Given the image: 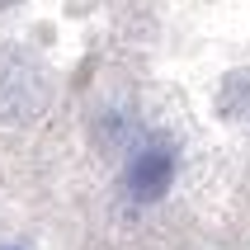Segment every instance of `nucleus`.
Wrapping results in <instances>:
<instances>
[{
  "label": "nucleus",
  "mask_w": 250,
  "mask_h": 250,
  "mask_svg": "<svg viewBox=\"0 0 250 250\" xmlns=\"http://www.w3.org/2000/svg\"><path fill=\"white\" fill-rule=\"evenodd\" d=\"M170 180H175V151H170L166 142H151V146H142L137 156H132V166H127V189L137 198H161L170 189Z\"/></svg>",
  "instance_id": "nucleus-1"
}]
</instances>
